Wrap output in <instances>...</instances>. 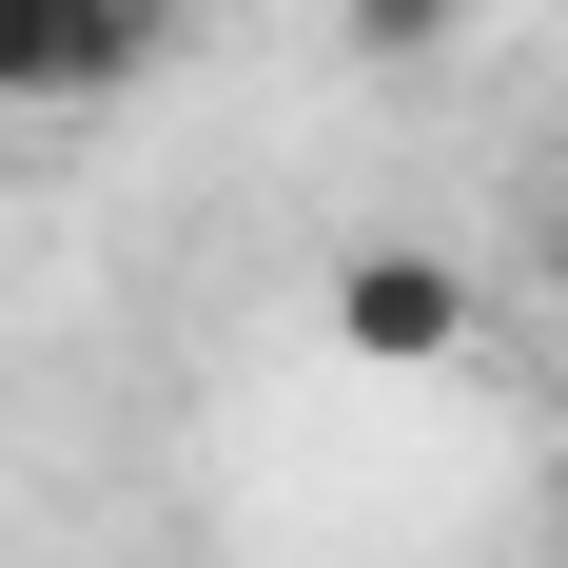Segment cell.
<instances>
[{
  "label": "cell",
  "mask_w": 568,
  "mask_h": 568,
  "mask_svg": "<svg viewBox=\"0 0 568 568\" xmlns=\"http://www.w3.org/2000/svg\"><path fill=\"white\" fill-rule=\"evenodd\" d=\"M158 59H176V0H0V99H40V118L138 99Z\"/></svg>",
  "instance_id": "1"
},
{
  "label": "cell",
  "mask_w": 568,
  "mask_h": 568,
  "mask_svg": "<svg viewBox=\"0 0 568 568\" xmlns=\"http://www.w3.org/2000/svg\"><path fill=\"white\" fill-rule=\"evenodd\" d=\"M334 353H353V373H452V353H470V275L432 255V235L334 255Z\"/></svg>",
  "instance_id": "2"
},
{
  "label": "cell",
  "mask_w": 568,
  "mask_h": 568,
  "mask_svg": "<svg viewBox=\"0 0 568 568\" xmlns=\"http://www.w3.org/2000/svg\"><path fill=\"white\" fill-rule=\"evenodd\" d=\"M452 20H470V0H334V59H373V79H432V59H452Z\"/></svg>",
  "instance_id": "3"
},
{
  "label": "cell",
  "mask_w": 568,
  "mask_h": 568,
  "mask_svg": "<svg viewBox=\"0 0 568 568\" xmlns=\"http://www.w3.org/2000/svg\"><path fill=\"white\" fill-rule=\"evenodd\" d=\"M529 255H549V294H568V196H549V235H529Z\"/></svg>",
  "instance_id": "4"
}]
</instances>
